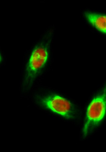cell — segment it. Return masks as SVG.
<instances>
[{
	"label": "cell",
	"instance_id": "obj_1",
	"mask_svg": "<svg viewBox=\"0 0 106 152\" xmlns=\"http://www.w3.org/2000/svg\"><path fill=\"white\" fill-rule=\"evenodd\" d=\"M54 27L50 26L26 51L19 79L20 97L30 96L48 71L52 59Z\"/></svg>",
	"mask_w": 106,
	"mask_h": 152
},
{
	"label": "cell",
	"instance_id": "obj_2",
	"mask_svg": "<svg viewBox=\"0 0 106 152\" xmlns=\"http://www.w3.org/2000/svg\"><path fill=\"white\" fill-rule=\"evenodd\" d=\"M32 102L38 109L69 122L80 119L77 104L63 94L47 88L38 87L30 95Z\"/></svg>",
	"mask_w": 106,
	"mask_h": 152
},
{
	"label": "cell",
	"instance_id": "obj_3",
	"mask_svg": "<svg viewBox=\"0 0 106 152\" xmlns=\"http://www.w3.org/2000/svg\"><path fill=\"white\" fill-rule=\"evenodd\" d=\"M106 117V83L88 103L80 136L87 140L102 125Z\"/></svg>",
	"mask_w": 106,
	"mask_h": 152
},
{
	"label": "cell",
	"instance_id": "obj_4",
	"mask_svg": "<svg viewBox=\"0 0 106 152\" xmlns=\"http://www.w3.org/2000/svg\"><path fill=\"white\" fill-rule=\"evenodd\" d=\"M83 17L88 23L101 33L106 34V14L85 11Z\"/></svg>",
	"mask_w": 106,
	"mask_h": 152
}]
</instances>
